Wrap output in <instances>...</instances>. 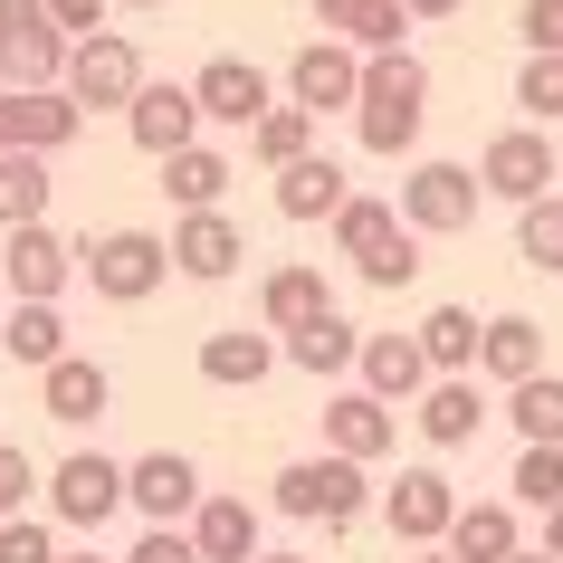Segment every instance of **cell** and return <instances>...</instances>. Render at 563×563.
I'll use <instances>...</instances> for the list:
<instances>
[{
  "label": "cell",
  "instance_id": "50",
  "mask_svg": "<svg viewBox=\"0 0 563 563\" xmlns=\"http://www.w3.org/2000/svg\"><path fill=\"white\" fill-rule=\"evenodd\" d=\"M249 563H306V554H267V544H258V554H249Z\"/></svg>",
  "mask_w": 563,
  "mask_h": 563
},
{
  "label": "cell",
  "instance_id": "38",
  "mask_svg": "<svg viewBox=\"0 0 563 563\" xmlns=\"http://www.w3.org/2000/svg\"><path fill=\"white\" fill-rule=\"evenodd\" d=\"M506 487H516V506H534V516L563 506V440H526V459H516Z\"/></svg>",
  "mask_w": 563,
  "mask_h": 563
},
{
  "label": "cell",
  "instance_id": "1",
  "mask_svg": "<svg viewBox=\"0 0 563 563\" xmlns=\"http://www.w3.org/2000/svg\"><path fill=\"white\" fill-rule=\"evenodd\" d=\"M344 115H354L363 153L401 163V153L420 144V115H430V67H420L411 48H363V87H354Z\"/></svg>",
  "mask_w": 563,
  "mask_h": 563
},
{
  "label": "cell",
  "instance_id": "26",
  "mask_svg": "<svg viewBox=\"0 0 563 563\" xmlns=\"http://www.w3.org/2000/svg\"><path fill=\"white\" fill-rule=\"evenodd\" d=\"M440 544H449L459 563H506L516 544H526V534H516V506H506V497H477V506L459 497V516H449Z\"/></svg>",
  "mask_w": 563,
  "mask_h": 563
},
{
  "label": "cell",
  "instance_id": "33",
  "mask_svg": "<svg viewBox=\"0 0 563 563\" xmlns=\"http://www.w3.org/2000/svg\"><path fill=\"white\" fill-rule=\"evenodd\" d=\"M516 258L544 267V277H563V191H534V201H516Z\"/></svg>",
  "mask_w": 563,
  "mask_h": 563
},
{
  "label": "cell",
  "instance_id": "36",
  "mask_svg": "<svg viewBox=\"0 0 563 563\" xmlns=\"http://www.w3.org/2000/svg\"><path fill=\"white\" fill-rule=\"evenodd\" d=\"M506 420H516L526 440H563V373H526V383H506Z\"/></svg>",
  "mask_w": 563,
  "mask_h": 563
},
{
  "label": "cell",
  "instance_id": "41",
  "mask_svg": "<svg viewBox=\"0 0 563 563\" xmlns=\"http://www.w3.org/2000/svg\"><path fill=\"white\" fill-rule=\"evenodd\" d=\"M30 487H38V459L0 440V516H20V506H30Z\"/></svg>",
  "mask_w": 563,
  "mask_h": 563
},
{
  "label": "cell",
  "instance_id": "18",
  "mask_svg": "<svg viewBox=\"0 0 563 563\" xmlns=\"http://www.w3.org/2000/svg\"><path fill=\"white\" fill-rule=\"evenodd\" d=\"M124 134L163 163L173 144H191V134H201V106H191V87H153V77H144V87L124 96Z\"/></svg>",
  "mask_w": 563,
  "mask_h": 563
},
{
  "label": "cell",
  "instance_id": "28",
  "mask_svg": "<svg viewBox=\"0 0 563 563\" xmlns=\"http://www.w3.org/2000/svg\"><path fill=\"white\" fill-rule=\"evenodd\" d=\"M316 30L344 38V48H401L411 10H401V0H316Z\"/></svg>",
  "mask_w": 563,
  "mask_h": 563
},
{
  "label": "cell",
  "instance_id": "52",
  "mask_svg": "<svg viewBox=\"0 0 563 563\" xmlns=\"http://www.w3.org/2000/svg\"><path fill=\"white\" fill-rule=\"evenodd\" d=\"M58 563H106V554H58Z\"/></svg>",
  "mask_w": 563,
  "mask_h": 563
},
{
  "label": "cell",
  "instance_id": "4",
  "mask_svg": "<svg viewBox=\"0 0 563 563\" xmlns=\"http://www.w3.org/2000/svg\"><path fill=\"white\" fill-rule=\"evenodd\" d=\"M391 210H401V230H420V239H459V230H477L487 191H477L468 163H411V181H401Z\"/></svg>",
  "mask_w": 563,
  "mask_h": 563
},
{
  "label": "cell",
  "instance_id": "10",
  "mask_svg": "<svg viewBox=\"0 0 563 563\" xmlns=\"http://www.w3.org/2000/svg\"><path fill=\"white\" fill-rule=\"evenodd\" d=\"M163 249H173V277H191V287H220V277H239V258H249V239H239V220L220 201H210V210H181Z\"/></svg>",
  "mask_w": 563,
  "mask_h": 563
},
{
  "label": "cell",
  "instance_id": "24",
  "mask_svg": "<svg viewBox=\"0 0 563 563\" xmlns=\"http://www.w3.org/2000/svg\"><path fill=\"white\" fill-rule=\"evenodd\" d=\"M325 306H334V287H325V267H306V258H287V267H267V277H258V325L267 334L306 325V316H325Z\"/></svg>",
  "mask_w": 563,
  "mask_h": 563
},
{
  "label": "cell",
  "instance_id": "19",
  "mask_svg": "<svg viewBox=\"0 0 563 563\" xmlns=\"http://www.w3.org/2000/svg\"><path fill=\"white\" fill-rule=\"evenodd\" d=\"M181 534H191V554H201V563H249V554H258V506H249V497H210V487H201Z\"/></svg>",
  "mask_w": 563,
  "mask_h": 563
},
{
  "label": "cell",
  "instance_id": "17",
  "mask_svg": "<svg viewBox=\"0 0 563 563\" xmlns=\"http://www.w3.org/2000/svg\"><path fill=\"white\" fill-rule=\"evenodd\" d=\"M391 440H401V411H391V401H373L363 383L325 401V449H344V459H363V468H373V459H391Z\"/></svg>",
  "mask_w": 563,
  "mask_h": 563
},
{
  "label": "cell",
  "instance_id": "20",
  "mask_svg": "<svg viewBox=\"0 0 563 563\" xmlns=\"http://www.w3.org/2000/svg\"><path fill=\"white\" fill-rule=\"evenodd\" d=\"M201 383H220V391H258L267 373H277V334H249V325H220V334H201Z\"/></svg>",
  "mask_w": 563,
  "mask_h": 563
},
{
  "label": "cell",
  "instance_id": "29",
  "mask_svg": "<svg viewBox=\"0 0 563 563\" xmlns=\"http://www.w3.org/2000/svg\"><path fill=\"white\" fill-rule=\"evenodd\" d=\"M230 181H239V173H230V153H210L201 134L163 153V191H173L181 210H210V201H230Z\"/></svg>",
  "mask_w": 563,
  "mask_h": 563
},
{
  "label": "cell",
  "instance_id": "53",
  "mask_svg": "<svg viewBox=\"0 0 563 563\" xmlns=\"http://www.w3.org/2000/svg\"><path fill=\"white\" fill-rule=\"evenodd\" d=\"M0 306H10V287H0Z\"/></svg>",
  "mask_w": 563,
  "mask_h": 563
},
{
  "label": "cell",
  "instance_id": "44",
  "mask_svg": "<svg viewBox=\"0 0 563 563\" xmlns=\"http://www.w3.org/2000/svg\"><path fill=\"white\" fill-rule=\"evenodd\" d=\"M48 30H67V38L106 30V0H48Z\"/></svg>",
  "mask_w": 563,
  "mask_h": 563
},
{
  "label": "cell",
  "instance_id": "6",
  "mask_svg": "<svg viewBox=\"0 0 563 563\" xmlns=\"http://www.w3.org/2000/svg\"><path fill=\"white\" fill-rule=\"evenodd\" d=\"M38 487H48V516H58V526L96 534V526L124 506V459H106V449H67Z\"/></svg>",
  "mask_w": 563,
  "mask_h": 563
},
{
  "label": "cell",
  "instance_id": "34",
  "mask_svg": "<svg viewBox=\"0 0 563 563\" xmlns=\"http://www.w3.org/2000/svg\"><path fill=\"white\" fill-rule=\"evenodd\" d=\"M420 354H430V373H477V316L468 306H430L420 316Z\"/></svg>",
  "mask_w": 563,
  "mask_h": 563
},
{
  "label": "cell",
  "instance_id": "45",
  "mask_svg": "<svg viewBox=\"0 0 563 563\" xmlns=\"http://www.w3.org/2000/svg\"><path fill=\"white\" fill-rule=\"evenodd\" d=\"M48 20V0H0V30H38Z\"/></svg>",
  "mask_w": 563,
  "mask_h": 563
},
{
  "label": "cell",
  "instance_id": "25",
  "mask_svg": "<svg viewBox=\"0 0 563 563\" xmlns=\"http://www.w3.org/2000/svg\"><path fill=\"white\" fill-rule=\"evenodd\" d=\"M0 354L10 363H58L67 354V316H58V297H10L0 306Z\"/></svg>",
  "mask_w": 563,
  "mask_h": 563
},
{
  "label": "cell",
  "instance_id": "16",
  "mask_svg": "<svg viewBox=\"0 0 563 563\" xmlns=\"http://www.w3.org/2000/svg\"><path fill=\"white\" fill-rule=\"evenodd\" d=\"M411 401H420L411 420H420V440H430V449H468L477 430H487V391H477V373H430Z\"/></svg>",
  "mask_w": 563,
  "mask_h": 563
},
{
  "label": "cell",
  "instance_id": "35",
  "mask_svg": "<svg viewBox=\"0 0 563 563\" xmlns=\"http://www.w3.org/2000/svg\"><path fill=\"white\" fill-rule=\"evenodd\" d=\"M306 144H316V115H306V106H287V96L249 124V163H267V173H277V163H297Z\"/></svg>",
  "mask_w": 563,
  "mask_h": 563
},
{
  "label": "cell",
  "instance_id": "9",
  "mask_svg": "<svg viewBox=\"0 0 563 563\" xmlns=\"http://www.w3.org/2000/svg\"><path fill=\"white\" fill-rule=\"evenodd\" d=\"M287 106H306V115L325 124V115H344L354 106V87H363V48H344V38H306L297 58H287Z\"/></svg>",
  "mask_w": 563,
  "mask_h": 563
},
{
  "label": "cell",
  "instance_id": "32",
  "mask_svg": "<svg viewBox=\"0 0 563 563\" xmlns=\"http://www.w3.org/2000/svg\"><path fill=\"white\" fill-rule=\"evenodd\" d=\"M48 153H0V230H20V220H48Z\"/></svg>",
  "mask_w": 563,
  "mask_h": 563
},
{
  "label": "cell",
  "instance_id": "42",
  "mask_svg": "<svg viewBox=\"0 0 563 563\" xmlns=\"http://www.w3.org/2000/svg\"><path fill=\"white\" fill-rule=\"evenodd\" d=\"M516 38L526 48H563V0H526L516 10Z\"/></svg>",
  "mask_w": 563,
  "mask_h": 563
},
{
  "label": "cell",
  "instance_id": "7",
  "mask_svg": "<svg viewBox=\"0 0 563 563\" xmlns=\"http://www.w3.org/2000/svg\"><path fill=\"white\" fill-rule=\"evenodd\" d=\"M87 134V106L67 87H0V153H67Z\"/></svg>",
  "mask_w": 563,
  "mask_h": 563
},
{
  "label": "cell",
  "instance_id": "13",
  "mask_svg": "<svg viewBox=\"0 0 563 563\" xmlns=\"http://www.w3.org/2000/svg\"><path fill=\"white\" fill-rule=\"evenodd\" d=\"M201 497V468L181 459V449H144V459H124V506L144 516V526H181Z\"/></svg>",
  "mask_w": 563,
  "mask_h": 563
},
{
  "label": "cell",
  "instance_id": "23",
  "mask_svg": "<svg viewBox=\"0 0 563 563\" xmlns=\"http://www.w3.org/2000/svg\"><path fill=\"white\" fill-rule=\"evenodd\" d=\"M354 344H363V325H344V316H306V325H287L277 334V363H297V373H316V383H334V373H354Z\"/></svg>",
  "mask_w": 563,
  "mask_h": 563
},
{
  "label": "cell",
  "instance_id": "47",
  "mask_svg": "<svg viewBox=\"0 0 563 563\" xmlns=\"http://www.w3.org/2000/svg\"><path fill=\"white\" fill-rule=\"evenodd\" d=\"M544 554L563 563V506H544Z\"/></svg>",
  "mask_w": 563,
  "mask_h": 563
},
{
  "label": "cell",
  "instance_id": "15",
  "mask_svg": "<svg viewBox=\"0 0 563 563\" xmlns=\"http://www.w3.org/2000/svg\"><path fill=\"white\" fill-rule=\"evenodd\" d=\"M106 401H115V383H106V363H96V354L38 363V411L58 420V430H96V420H106Z\"/></svg>",
  "mask_w": 563,
  "mask_h": 563
},
{
  "label": "cell",
  "instance_id": "39",
  "mask_svg": "<svg viewBox=\"0 0 563 563\" xmlns=\"http://www.w3.org/2000/svg\"><path fill=\"white\" fill-rule=\"evenodd\" d=\"M354 277H363V287H383V297H401V287L420 277V230H391L383 249H363Z\"/></svg>",
  "mask_w": 563,
  "mask_h": 563
},
{
  "label": "cell",
  "instance_id": "3",
  "mask_svg": "<svg viewBox=\"0 0 563 563\" xmlns=\"http://www.w3.org/2000/svg\"><path fill=\"white\" fill-rule=\"evenodd\" d=\"M77 277L106 306H144L173 277V249H163V230H106V239H77Z\"/></svg>",
  "mask_w": 563,
  "mask_h": 563
},
{
  "label": "cell",
  "instance_id": "30",
  "mask_svg": "<svg viewBox=\"0 0 563 563\" xmlns=\"http://www.w3.org/2000/svg\"><path fill=\"white\" fill-rule=\"evenodd\" d=\"M67 77V30H0V87H58Z\"/></svg>",
  "mask_w": 563,
  "mask_h": 563
},
{
  "label": "cell",
  "instance_id": "51",
  "mask_svg": "<svg viewBox=\"0 0 563 563\" xmlns=\"http://www.w3.org/2000/svg\"><path fill=\"white\" fill-rule=\"evenodd\" d=\"M106 10H163V0H106Z\"/></svg>",
  "mask_w": 563,
  "mask_h": 563
},
{
  "label": "cell",
  "instance_id": "43",
  "mask_svg": "<svg viewBox=\"0 0 563 563\" xmlns=\"http://www.w3.org/2000/svg\"><path fill=\"white\" fill-rule=\"evenodd\" d=\"M124 563H201V554H191V534H181V526H144V544H134Z\"/></svg>",
  "mask_w": 563,
  "mask_h": 563
},
{
  "label": "cell",
  "instance_id": "21",
  "mask_svg": "<svg viewBox=\"0 0 563 563\" xmlns=\"http://www.w3.org/2000/svg\"><path fill=\"white\" fill-rule=\"evenodd\" d=\"M267 191H277V220H325V210L344 201L354 181H344V163H334V153L306 144L297 163H277V181H267Z\"/></svg>",
  "mask_w": 563,
  "mask_h": 563
},
{
  "label": "cell",
  "instance_id": "8",
  "mask_svg": "<svg viewBox=\"0 0 563 563\" xmlns=\"http://www.w3.org/2000/svg\"><path fill=\"white\" fill-rule=\"evenodd\" d=\"M554 144H544V124H506L497 144L477 153V191H487V201H534V191H554Z\"/></svg>",
  "mask_w": 563,
  "mask_h": 563
},
{
  "label": "cell",
  "instance_id": "22",
  "mask_svg": "<svg viewBox=\"0 0 563 563\" xmlns=\"http://www.w3.org/2000/svg\"><path fill=\"white\" fill-rule=\"evenodd\" d=\"M354 373L373 401H411L420 383H430V354H420V334H363L354 344Z\"/></svg>",
  "mask_w": 563,
  "mask_h": 563
},
{
  "label": "cell",
  "instance_id": "14",
  "mask_svg": "<svg viewBox=\"0 0 563 563\" xmlns=\"http://www.w3.org/2000/svg\"><path fill=\"white\" fill-rule=\"evenodd\" d=\"M191 106H201V124H230V134H249V124L277 106V87H267V67H249V58H210L201 77H191Z\"/></svg>",
  "mask_w": 563,
  "mask_h": 563
},
{
  "label": "cell",
  "instance_id": "31",
  "mask_svg": "<svg viewBox=\"0 0 563 563\" xmlns=\"http://www.w3.org/2000/svg\"><path fill=\"white\" fill-rule=\"evenodd\" d=\"M325 230H334V258H363V249H383V239L401 230V210L373 201V191H344V201L325 210Z\"/></svg>",
  "mask_w": 563,
  "mask_h": 563
},
{
  "label": "cell",
  "instance_id": "46",
  "mask_svg": "<svg viewBox=\"0 0 563 563\" xmlns=\"http://www.w3.org/2000/svg\"><path fill=\"white\" fill-rule=\"evenodd\" d=\"M401 10H411V20H459L468 0H401Z\"/></svg>",
  "mask_w": 563,
  "mask_h": 563
},
{
  "label": "cell",
  "instance_id": "49",
  "mask_svg": "<svg viewBox=\"0 0 563 563\" xmlns=\"http://www.w3.org/2000/svg\"><path fill=\"white\" fill-rule=\"evenodd\" d=\"M506 563H554V554H544V544H516V554H506Z\"/></svg>",
  "mask_w": 563,
  "mask_h": 563
},
{
  "label": "cell",
  "instance_id": "5",
  "mask_svg": "<svg viewBox=\"0 0 563 563\" xmlns=\"http://www.w3.org/2000/svg\"><path fill=\"white\" fill-rule=\"evenodd\" d=\"M58 87L77 96L87 115H106V106L124 115V96L144 87V48H134L124 30H87V38H67V77H58Z\"/></svg>",
  "mask_w": 563,
  "mask_h": 563
},
{
  "label": "cell",
  "instance_id": "27",
  "mask_svg": "<svg viewBox=\"0 0 563 563\" xmlns=\"http://www.w3.org/2000/svg\"><path fill=\"white\" fill-rule=\"evenodd\" d=\"M477 373H487V383L544 373V325H534V316H487V325H477Z\"/></svg>",
  "mask_w": 563,
  "mask_h": 563
},
{
  "label": "cell",
  "instance_id": "11",
  "mask_svg": "<svg viewBox=\"0 0 563 563\" xmlns=\"http://www.w3.org/2000/svg\"><path fill=\"white\" fill-rule=\"evenodd\" d=\"M0 287L10 297H67V277H77V239H58L48 220H20V230H0Z\"/></svg>",
  "mask_w": 563,
  "mask_h": 563
},
{
  "label": "cell",
  "instance_id": "2",
  "mask_svg": "<svg viewBox=\"0 0 563 563\" xmlns=\"http://www.w3.org/2000/svg\"><path fill=\"white\" fill-rule=\"evenodd\" d=\"M363 506H373V487H363V459H344V449H325V459H287V468H277V516H297V526L344 534Z\"/></svg>",
  "mask_w": 563,
  "mask_h": 563
},
{
  "label": "cell",
  "instance_id": "40",
  "mask_svg": "<svg viewBox=\"0 0 563 563\" xmlns=\"http://www.w3.org/2000/svg\"><path fill=\"white\" fill-rule=\"evenodd\" d=\"M0 563H58V534L38 516H0Z\"/></svg>",
  "mask_w": 563,
  "mask_h": 563
},
{
  "label": "cell",
  "instance_id": "37",
  "mask_svg": "<svg viewBox=\"0 0 563 563\" xmlns=\"http://www.w3.org/2000/svg\"><path fill=\"white\" fill-rule=\"evenodd\" d=\"M516 106H526V124H563V48H526Z\"/></svg>",
  "mask_w": 563,
  "mask_h": 563
},
{
  "label": "cell",
  "instance_id": "48",
  "mask_svg": "<svg viewBox=\"0 0 563 563\" xmlns=\"http://www.w3.org/2000/svg\"><path fill=\"white\" fill-rule=\"evenodd\" d=\"M401 554H411V563H459L449 544H401Z\"/></svg>",
  "mask_w": 563,
  "mask_h": 563
},
{
  "label": "cell",
  "instance_id": "12",
  "mask_svg": "<svg viewBox=\"0 0 563 563\" xmlns=\"http://www.w3.org/2000/svg\"><path fill=\"white\" fill-rule=\"evenodd\" d=\"M449 516H459V487H449V468H401L383 487V526L391 544H440Z\"/></svg>",
  "mask_w": 563,
  "mask_h": 563
}]
</instances>
